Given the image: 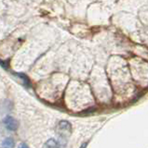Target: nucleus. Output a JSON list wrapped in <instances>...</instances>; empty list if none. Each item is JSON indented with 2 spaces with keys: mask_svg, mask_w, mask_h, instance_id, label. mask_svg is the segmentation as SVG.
<instances>
[{
  "mask_svg": "<svg viewBox=\"0 0 148 148\" xmlns=\"http://www.w3.org/2000/svg\"><path fill=\"white\" fill-rule=\"evenodd\" d=\"M4 123H5V126L8 131H12V132L16 131L18 129V126H19L18 121L15 119H13L12 117L5 118V119H4Z\"/></svg>",
  "mask_w": 148,
  "mask_h": 148,
  "instance_id": "obj_1",
  "label": "nucleus"
},
{
  "mask_svg": "<svg viewBox=\"0 0 148 148\" xmlns=\"http://www.w3.org/2000/svg\"><path fill=\"white\" fill-rule=\"evenodd\" d=\"M71 129H72L71 124L68 121H65V120L60 121L58 124V131L61 133V135H64L65 133H70Z\"/></svg>",
  "mask_w": 148,
  "mask_h": 148,
  "instance_id": "obj_2",
  "label": "nucleus"
},
{
  "mask_svg": "<svg viewBox=\"0 0 148 148\" xmlns=\"http://www.w3.org/2000/svg\"><path fill=\"white\" fill-rule=\"evenodd\" d=\"M14 141L12 138H7L2 143V147H14Z\"/></svg>",
  "mask_w": 148,
  "mask_h": 148,
  "instance_id": "obj_3",
  "label": "nucleus"
},
{
  "mask_svg": "<svg viewBox=\"0 0 148 148\" xmlns=\"http://www.w3.org/2000/svg\"><path fill=\"white\" fill-rule=\"evenodd\" d=\"M45 146L46 147H49V148H55V147H58L59 145H58V143L54 140V139H50V140H49L47 143H46Z\"/></svg>",
  "mask_w": 148,
  "mask_h": 148,
  "instance_id": "obj_4",
  "label": "nucleus"
},
{
  "mask_svg": "<svg viewBox=\"0 0 148 148\" xmlns=\"http://www.w3.org/2000/svg\"><path fill=\"white\" fill-rule=\"evenodd\" d=\"M18 76H19L20 78H22V81H24V84L26 85V86H30V82H29V79L27 78L24 74H22V73H18L17 74Z\"/></svg>",
  "mask_w": 148,
  "mask_h": 148,
  "instance_id": "obj_5",
  "label": "nucleus"
},
{
  "mask_svg": "<svg viewBox=\"0 0 148 148\" xmlns=\"http://www.w3.org/2000/svg\"><path fill=\"white\" fill-rule=\"evenodd\" d=\"M21 147H28V145H24V143H22V145H20Z\"/></svg>",
  "mask_w": 148,
  "mask_h": 148,
  "instance_id": "obj_6",
  "label": "nucleus"
}]
</instances>
